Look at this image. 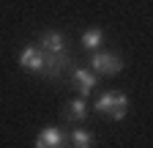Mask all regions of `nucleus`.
Here are the masks:
<instances>
[{
    "label": "nucleus",
    "instance_id": "1",
    "mask_svg": "<svg viewBox=\"0 0 153 148\" xmlns=\"http://www.w3.org/2000/svg\"><path fill=\"white\" fill-rule=\"evenodd\" d=\"M38 49L44 52V69H47V63H49V71H57L63 61H68V58H66V41H63V36L55 33V30L47 33V36H41Z\"/></svg>",
    "mask_w": 153,
    "mask_h": 148
},
{
    "label": "nucleus",
    "instance_id": "2",
    "mask_svg": "<svg viewBox=\"0 0 153 148\" xmlns=\"http://www.w3.org/2000/svg\"><path fill=\"white\" fill-rule=\"evenodd\" d=\"M126 110H128V99L120 93V90H107L104 96L96 99V113H104L112 121L126 118Z\"/></svg>",
    "mask_w": 153,
    "mask_h": 148
},
{
    "label": "nucleus",
    "instance_id": "3",
    "mask_svg": "<svg viewBox=\"0 0 153 148\" xmlns=\"http://www.w3.org/2000/svg\"><path fill=\"white\" fill-rule=\"evenodd\" d=\"M90 66H93L96 74H118V71L123 69V61H120L115 52H93Z\"/></svg>",
    "mask_w": 153,
    "mask_h": 148
},
{
    "label": "nucleus",
    "instance_id": "4",
    "mask_svg": "<svg viewBox=\"0 0 153 148\" xmlns=\"http://www.w3.org/2000/svg\"><path fill=\"white\" fill-rule=\"evenodd\" d=\"M19 66H25L30 71H44V52L38 47H25L19 52Z\"/></svg>",
    "mask_w": 153,
    "mask_h": 148
},
{
    "label": "nucleus",
    "instance_id": "5",
    "mask_svg": "<svg viewBox=\"0 0 153 148\" xmlns=\"http://www.w3.org/2000/svg\"><path fill=\"white\" fill-rule=\"evenodd\" d=\"M71 80H74L76 90H79V96H88L90 90L96 88V82H99V74H96V71H85V69H76L71 74Z\"/></svg>",
    "mask_w": 153,
    "mask_h": 148
},
{
    "label": "nucleus",
    "instance_id": "6",
    "mask_svg": "<svg viewBox=\"0 0 153 148\" xmlns=\"http://www.w3.org/2000/svg\"><path fill=\"white\" fill-rule=\"evenodd\" d=\"M63 140H66V135H63L57 126H47V129L38 132L36 145H38V148H57V145H63Z\"/></svg>",
    "mask_w": 153,
    "mask_h": 148
},
{
    "label": "nucleus",
    "instance_id": "7",
    "mask_svg": "<svg viewBox=\"0 0 153 148\" xmlns=\"http://www.w3.org/2000/svg\"><path fill=\"white\" fill-rule=\"evenodd\" d=\"M66 118H68V121H82V118H88V102H85L82 96L71 99V102L66 104Z\"/></svg>",
    "mask_w": 153,
    "mask_h": 148
},
{
    "label": "nucleus",
    "instance_id": "8",
    "mask_svg": "<svg viewBox=\"0 0 153 148\" xmlns=\"http://www.w3.org/2000/svg\"><path fill=\"white\" fill-rule=\"evenodd\" d=\"M101 41H104L101 28H88V30L82 33V47H85V49H99Z\"/></svg>",
    "mask_w": 153,
    "mask_h": 148
},
{
    "label": "nucleus",
    "instance_id": "9",
    "mask_svg": "<svg viewBox=\"0 0 153 148\" xmlns=\"http://www.w3.org/2000/svg\"><path fill=\"white\" fill-rule=\"evenodd\" d=\"M71 143H74L76 148H90L96 140H93L90 132H85V129H74V132H71Z\"/></svg>",
    "mask_w": 153,
    "mask_h": 148
}]
</instances>
